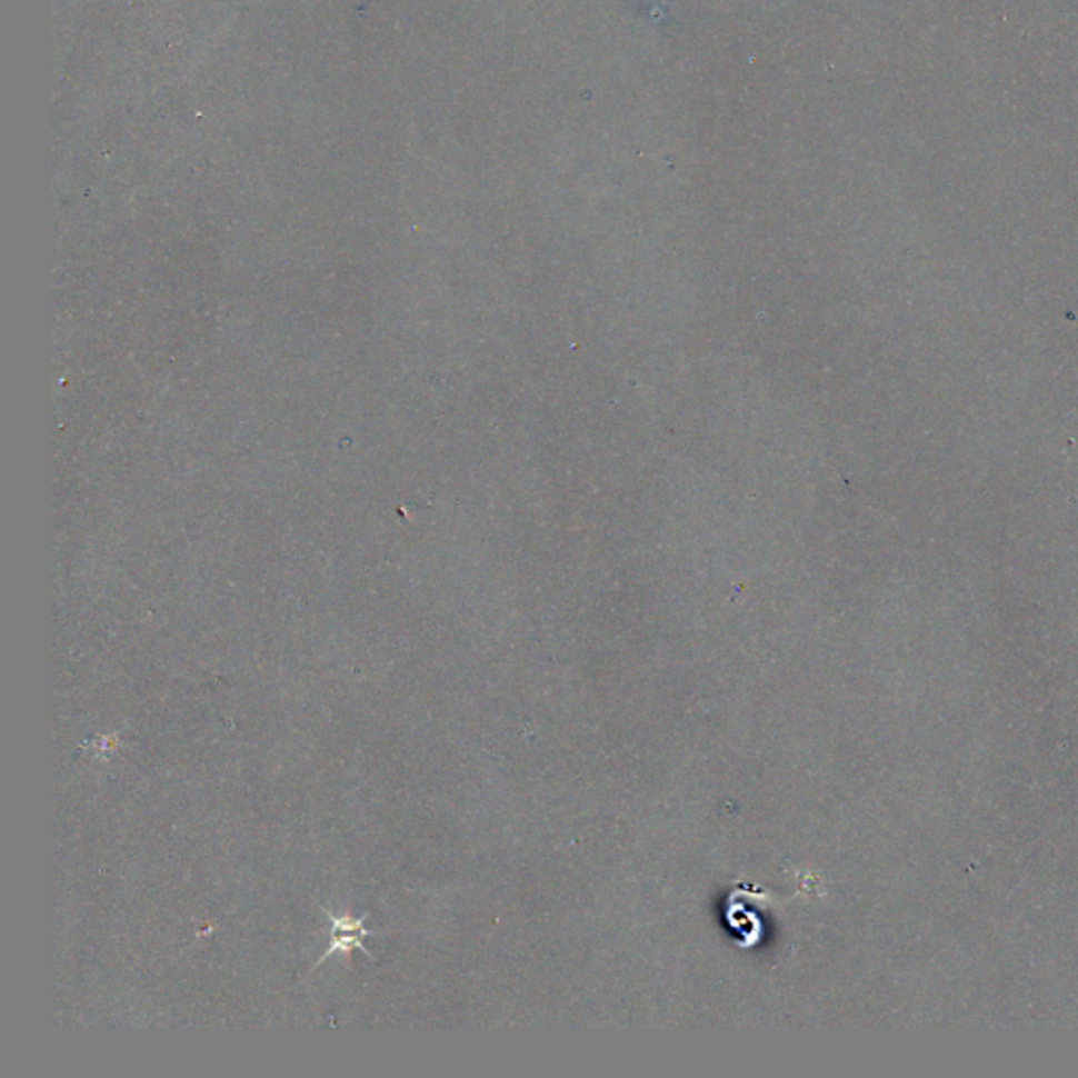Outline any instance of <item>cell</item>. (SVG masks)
<instances>
[{"instance_id":"obj_1","label":"cell","mask_w":1078,"mask_h":1078,"mask_svg":"<svg viewBox=\"0 0 1078 1078\" xmlns=\"http://www.w3.org/2000/svg\"><path fill=\"white\" fill-rule=\"evenodd\" d=\"M325 915L331 920V941H329L327 952L317 960V967H320L329 957H333V955H348L355 948H359L369 959H373V952L367 950L365 944H362V938L378 936L376 931L365 929L367 915H362L360 919H355L350 915H333L331 910H325Z\"/></svg>"}]
</instances>
